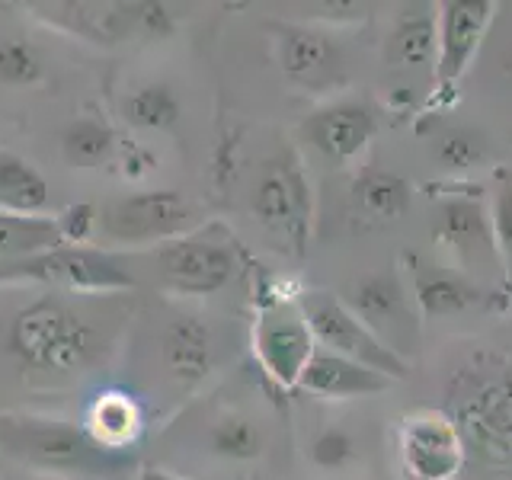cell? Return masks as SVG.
<instances>
[{
	"mask_svg": "<svg viewBox=\"0 0 512 480\" xmlns=\"http://www.w3.org/2000/svg\"><path fill=\"white\" fill-rule=\"evenodd\" d=\"M445 397L468 461L512 471V356L477 352L452 372Z\"/></svg>",
	"mask_w": 512,
	"mask_h": 480,
	"instance_id": "1",
	"label": "cell"
},
{
	"mask_svg": "<svg viewBox=\"0 0 512 480\" xmlns=\"http://www.w3.org/2000/svg\"><path fill=\"white\" fill-rule=\"evenodd\" d=\"M7 343L20 365L55 375L87 372L103 352V336L55 298L26 304L13 317Z\"/></svg>",
	"mask_w": 512,
	"mask_h": 480,
	"instance_id": "2",
	"label": "cell"
},
{
	"mask_svg": "<svg viewBox=\"0 0 512 480\" xmlns=\"http://www.w3.org/2000/svg\"><path fill=\"white\" fill-rule=\"evenodd\" d=\"M0 448L36 471L109 474L122 464L119 452L96 442L87 426L48 416H0Z\"/></svg>",
	"mask_w": 512,
	"mask_h": 480,
	"instance_id": "3",
	"label": "cell"
},
{
	"mask_svg": "<svg viewBox=\"0 0 512 480\" xmlns=\"http://www.w3.org/2000/svg\"><path fill=\"white\" fill-rule=\"evenodd\" d=\"M250 205L256 221L276 240H282L288 250L298 256L308 250L314 199L308 176H304V167L292 148H282L263 164L253 183Z\"/></svg>",
	"mask_w": 512,
	"mask_h": 480,
	"instance_id": "4",
	"label": "cell"
},
{
	"mask_svg": "<svg viewBox=\"0 0 512 480\" xmlns=\"http://www.w3.org/2000/svg\"><path fill=\"white\" fill-rule=\"evenodd\" d=\"M0 282H32L61 288V292H125V288H135L132 269L112 253L68 244L0 263Z\"/></svg>",
	"mask_w": 512,
	"mask_h": 480,
	"instance_id": "5",
	"label": "cell"
},
{
	"mask_svg": "<svg viewBox=\"0 0 512 480\" xmlns=\"http://www.w3.org/2000/svg\"><path fill=\"white\" fill-rule=\"evenodd\" d=\"M301 314L308 320L317 349L336 352V356L352 359L365 368H375L378 375L400 381L407 378L410 362L397 356L391 346H384L378 336L368 330L362 320L352 314L349 304L333 292H308L301 298Z\"/></svg>",
	"mask_w": 512,
	"mask_h": 480,
	"instance_id": "6",
	"label": "cell"
},
{
	"mask_svg": "<svg viewBox=\"0 0 512 480\" xmlns=\"http://www.w3.org/2000/svg\"><path fill=\"white\" fill-rule=\"evenodd\" d=\"M196 224V208L176 189H151L109 202L96 228L112 244H160L186 237Z\"/></svg>",
	"mask_w": 512,
	"mask_h": 480,
	"instance_id": "7",
	"label": "cell"
},
{
	"mask_svg": "<svg viewBox=\"0 0 512 480\" xmlns=\"http://www.w3.org/2000/svg\"><path fill=\"white\" fill-rule=\"evenodd\" d=\"M352 314L372 330L384 346L407 359V349L416 346L420 333V311H416L407 279L400 269H375L362 276L343 298Z\"/></svg>",
	"mask_w": 512,
	"mask_h": 480,
	"instance_id": "8",
	"label": "cell"
},
{
	"mask_svg": "<svg viewBox=\"0 0 512 480\" xmlns=\"http://www.w3.org/2000/svg\"><path fill=\"white\" fill-rule=\"evenodd\" d=\"M157 272L180 295H215L240 272L234 240L215 234H186L157 250Z\"/></svg>",
	"mask_w": 512,
	"mask_h": 480,
	"instance_id": "9",
	"label": "cell"
},
{
	"mask_svg": "<svg viewBox=\"0 0 512 480\" xmlns=\"http://www.w3.org/2000/svg\"><path fill=\"white\" fill-rule=\"evenodd\" d=\"M493 0H445L436 4V96H448L468 74L487 32L493 26Z\"/></svg>",
	"mask_w": 512,
	"mask_h": 480,
	"instance_id": "10",
	"label": "cell"
},
{
	"mask_svg": "<svg viewBox=\"0 0 512 480\" xmlns=\"http://www.w3.org/2000/svg\"><path fill=\"white\" fill-rule=\"evenodd\" d=\"M314 336L301 308L288 301H269L260 308L253 324V352L260 359L263 372L279 388H298L301 372L314 356Z\"/></svg>",
	"mask_w": 512,
	"mask_h": 480,
	"instance_id": "11",
	"label": "cell"
},
{
	"mask_svg": "<svg viewBox=\"0 0 512 480\" xmlns=\"http://www.w3.org/2000/svg\"><path fill=\"white\" fill-rule=\"evenodd\" d=\"M400 461L413 480H455L468 464L458 426L445 410H413L400 423Z\"/></svg>",
	"mask_w": 512,
	"mask_h": 480,
	"instance_id": "12",
	"label": "cell"
},
{
	"mask_svg": "<svg viewBox=\"0 0 512 480\" xmlns=\"http://www.w3.org/2000/svg\"><path fill=\"white\" fill-rule=\"evenodd\" d=\"M432 240L455 256L464 276L471 269L490 263L500 269L490 231V208L480 192H455V196L439 199L436 221H432Z\"/></svg>",
	"mask_w": 512,
	"mask_h": 480,
	"instance_id": "13",
	"label": "cell"
},
{
	"mask_svg": "<svg viewBox=\"0 0 512 480\" xmlns=\"http://www.w3.org/2000/svg\"><path fill=\"white\" fill-rule=\"evenodd\" d=\"M301 135L330 164H356L378 135V116L362 100H333L311 112Z\"/></svg>",
	"mask_w": 512,
	"mask_h": 480,
	"instance_id": "14",
	"label": "cell"
},
{
	"mask_svg": "<svg viewBox=\"0 0 512 480\" xmlns=\"http://www.w3.org/2000/svg\"><path fill=\"white\" fill-rule=\"evenodd\" d=\"M404 266V279L420 317H452L474 308L477 301H484V288H477L474 279L464 276L461 269L439 266L420 253H410Z\"/></svg>",
	"mask_w": 512,
	"mask_h": 480,
	"instance_id": "15",
	"label": "cell"
},
{
	"mask_svg": "<svg viewBox=\"0 0 512 480\" xmlns=\"http://www.w3.org/2000/svg\"><path fill=\"white\" fill-rule=\"evenodd\" d=\"M160 362L164 372L180 384V388H196L215 365V340L212 327L199 314L173 317L160 336Z\"/></svg>",
	"mask_w": 512,
	"mask_h": 480,
	"instance_id": "16",
	"label": "cell"
},
{
	"mask_svg": "<svg viewBox=\"0 0 512 480\" xmlns=\"http://www.w3.org/2000/svg\"><path fill=\"white\" fill-rule=\"evenodd\" d=\"M391 378L378 375L375 368H365L352 359L336 356L327 349H314L308 368L298 378V388L320 400H359L375 397L391 388Z\"/></svg>",
	"mask_w": 512,
	"mask_h": 480,
	"instance_id": "17",
	"label": "cell"
},
{
	"mask_svg": "<svg viewBox=\"0 0 512 480\" xmlns=\"http://www.w3.org/2000/svg\"><path fill=\"white\" fill-rule=\"evenodd\" d=\"M279 64L295 84L304 87L333 84L343 71L340 45L314 26H285L279 32Z\"/></svg>",
	"mask_w": 512,
	"mask_h": 480,
	"instance_id": "18",
	"label": "cell"
},
{
	"mask_svg": "<svg viewBox=\"0 0 512 480\" xmlns=\"http://www.w3.org/2000/svg\"><path fill=\"white\" fill-rule=\"evenodd\" d=\"M384 64L391 71H436V7H400L388 42H384Z\"/></svg>",
	"mask_w": 512,
	"mask_h": 480,
	"instance_id": "19",
	"label": "cell"
},
{
	"mask_svg": "<svg viewBox=\"0 0 512 480\" xmlns=\"http://www.w3.org/2000/svg\"><path fill=\"white\" fill-rule=\"evenodd\" d=\"M413 205V189L404 176L388 170H368L352 183V208L365 224H394Z\"/></svg>",
	"mask_w": 512,
	"mask_h": 480,
	"instance_id": "20",
	"label": "cell"
},
{
	"mask_svg": "<svg viewBox=\"0 0 512 480\" xmlns=\"http://www.w3.org/2000/svg\"><path fill=\"white\" fill-rule=\"evenodd\" d=\"M144 429V413L138 400L125 391H106L90 404L87 432L109 452H125L132 448Z\"/></svg>",
	"mask_w": 512,
	"mask_h": 480,
	"instance_id": "21",
	"label": "cell"
},
{
	"mask_svg": "<svg viewBox=\"0 0 512 480\" xmlns=\"http://www.w3.org/2000/svg\"><path fill=\"white\" fill-rule=\"evenodd\" d=\"M52 189L45 176L20 154L0 151V212L10 215H39L45 212Z\"/></svg>",
	"mask_w": 512,
	"mask_h": 480,
	"instance_id": "22",
	"label": "cell"
},
{
	"mask_svg": "<svg viewBox=\"0 0 512 480\" xmlns=\"http://www.w3.org/2000/svg\"><path fill=\"white\" fill-rule=\"evenodd\" d=\"M55 247H64L58 218L0 212V263L23 260V256Z\"/></svg>",
	"mask_w": 512,
	"mask_h": 480,
	"instance_id": "23",
	"label": "cell"
},
{
	"mask_svg": "<svg viewBox=\"0 0 512 480\" xmlns=\"http://www.w3.org/2000/svg\"><path fill=\"white\" fill-rule=\"evenodd\" d=\"M490 231H493V247L496 260L503 269V285L500 292L506 301H512V170L503 167L493 173V189H490Z\"/></svg>",
	"mask_w": 512,
	"mask_h": 480,
	"instance_id": "24",
	"label": "cell"
},
{
	"mask_svg": "<svg viewBox=\"0 0 512 480\" xmlns=\"http://www.w3.org/2000/svg\"><path fill=\"white\" fill-rule=\"evenodd\" d=\"M116 151V132L100 119H74L61 135V154L71 167H100Z\"/></svg>",
	"mask_w": 512,
	"mask_h": 480,
	"instance_id": "25",
	"label": "cell"
},
{
	"mask_svg": "<svg viewBox=\"0 0 512 480\" xmlns=\"http://www.w3.org/2000/svg\"><path fill=\"white\" fill-rule=\"evenodd\" d=\"M183 103L170 84H144L128 93L125 100V119L144 132H157V128H170L180 119Z\"/></svg>",
	"mask_w": 512,
	"mask_h": 480,
	"instance_id": "26",
	"label": "cell"
},
{
	"mask_svg": "<svg viewBox=\"0 0 512 480\" xmlns=\"http://www.w3.org/2000/svg\"><path fill=\"white\" fill-rule=\"evenodd\" d=\"M263 429L256 426L250 416H221V420L208 429V448L212 455L224 458V461H256L263 455Z\"/></svg>",
	"mask_w": 512,
	"mask_h": 480,
	"instance_id": "27",
	"label": "cell"
},
{
	"mask_svg": "<svg viewBox=\"0 0 512 480\" xmlns=\"http://www.w3.org/2000/svg\"><path fill=\"white\" fill-rule=\"evenodd\" d=\"M45 71L42 52L26 39H4L0 42V80L10 87L36 84Z\"/></svg>",
	"mask_w": 512,
	"mask_h": 480,
	"instance_id": "28",
	"label": "cell"
},
{
	"mask_svg": "<svg viewBox=\"0 0 512 480\" xmlns=\"http://www.w3.org/2000/svg\"><path fill=\"white\" fill-rule=\"evenodd\" d=\"M356 458H359V442L343 426H330L324 432H317V439L311 442V461L320 471H346L349 464H356Z\"/></svg>",
	"mask_w": 512,
	"mask_h": 480,
	"instance_id": "29",
	"label": "cell"
},
{
	"mask_svg": "<svg viewBox=\"0 0 512 480\" xmlns=\"http://www.w3.org/2000/svg\"><path fill=\"white\" fill-rule=\"evenodd\" d=\"M436 154L448 170H471L477 164H484L487 148H484V138L468 132V128H452V132H445L439 138Z\"/></svg>",
	"mask_w": 512,
	"mask_h": 480,
	"instance_id": "30",
	"label": "cell"
},
{
	"mask_svg": "<svg viewBox=\"0 0 512 480\" xmlns=\"http://www.w3.org/2000/svg\"><path fill=\"white\" fill-rule=\"evenodd\" d=\"M96 221H100V212H96L93 205H71L68 212L58 215V228H61L64 244L80 247L84 240H90Z\"/></svg>",
	"mask_w": 512,
	"mask_h": 480,
	"instance_id": "31",
	"label": "cell"
},
{
	"mask_svg": "<svg viewBox=\"0 0 512 480\" xmlns=\"http://www.w3.org/2000/svg\"><path fill=\"white\" fill-rule=\"evenodd\" d=\"M138 32L154 39H164L173 32V16L164 4H138Z\"/></svg>",
	"mask_w": 512,
	"mask_h": 480,
	"instance_id": "32",
	"label": "cell"
},
{
	"mask_svg": "<svg viewBox=\"0 0 512 480\" xmlns=\"http://www.w3.org/2000/svg\"><path fill=\"white\" fill-rule=\"evenodd\" d=\"M314 10H324L317 16L320 20H333V23H352V20H362L365 16L362 4H317Z\"/></svg>",
	"mask_w": 512,
	"mask_h": 480,
	"instance_id": "33",
	"label": "cell"
},
{
	"mask_svg": "<svg viewBox=\"0 0 512 480\" xmlns=\"http://www.w3.org/2000/svg\"><path fill=\"white\" fill-rule=\"evenodd\" d=\"M157 164V157L151 151L138 148V144H132V148L125 151V176H132V180H138V176H144L151 167Z\"/></svg>",
	"mask_w": 512,
	"mask_h": 480,
	"instance_id": "34",
	"label": "cell"
},
{
	"mask_svg": "<svg viewBox=\"0 0 512 480\" xmlns=\"http://www.w3.org/2000/svg\"><path fill=\"white\" fill-rule=\"evenodd\" d=\"M138 480H186V477L173 474V471H164V468H144Z\"/></svg>",
	"mask_w": 512,
	"mask_h": 480,
	"instance_id": "35",
	"label": "cell"
},
{
	"mask_svg": "<svg viewBox=\"0 0 512 480\" xmlns=\"http://www.w3.org/2000/svg\"><path fill=\"white\" fill-rule=\"evenodd\" d=\"M506 74H509V80H512V55H509V61H506Z\"/></svg>",
	"mask_w": 512,
	"mask_h": 480,
	"instance_id": "36",
	"label": "cell"
}]
</instances>
